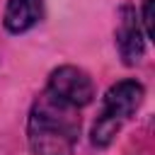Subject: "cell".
Masks as SVG:
<instances>
[{"instance_id":"cell-1","label":"cell","mask_w":155,"mask_h":155,"mask_svg":"<svg viewBox=\"0 0 155 155\" xmlns=\"http://www.w3.org/2000/svg\"><path fill=\"white\" fill-rule=\"evenodd\" d=\"M80 133L78 109L61 102L51 92H44L29 114V143L39 155H61Z\"/></svg>"},{"instance_id":"cell-6","label":"cell","mask_w":155,"mask_h":155,"mask_svg":"<svg viewBox=\"0 0 155 155\" xmlns=\"http://www.w3.org/2000/svg\"><path fill=\"white\" fill-rule=\"evenodd\" d=\"M150 10H153V0H143V34L145 39L153 36V17H150Z\"/></svg>"},{"instance_id":"cell-3","label":"cell","mask_w":155,"mask_h":155,"mask_svg":"<svg viewBox=\"0 0 155 155\" xmlns=\"http://www.w3.org/2000/svg\"><path fill=\"white\" fill-rule=\"evenodd\" d=\"M46 92H51L53 97H58L61 102L80 109V107H87L94 97V85H92V78L82 70V68H75V65H61L51 73L48 78V87Z\"/></svg>"},{"instance_id":"cell-5","label":"cell","mask_w":155,"mask_h":155,"mask_svg":"<svg viewBox=\"0 0 155 155\" xmlns=\"http://www.w3.org/2000/svg\"><path fill=\"white\" fill-rule=\"evenodd\" d=\"M44 17V0H7L5 7V29L10 34L29 31Z\"/></svg>"},{"instance_id":"cell-4","label":"cell","mask_w":155,"mask_h":155,"mask_svg":"<svg viewBox=\"0 0 155 155\" xmlns=\"http://www.w3.org/2000/svg\"><path fill=\"white\" fill-rule=\"evenodd\" d=\"M116 46L126 65H136L145 51V34L140 29V19L133 5H124L116 24Z\"/></svg>"},{"instance_id":"cell-2","label":"cell","mask_w":155,"mask_h":155,"mask_svg":"<svg viewBox=\"0 0 155 155\" xmlns=\"http://www.w3.org/2000/svg\"><path fill=\"white\" fill-rule=\"evenodd\" d=\"M143 102V85L136 80H121L111 85L104 94L102 111L92 126V143L97 148H107L116 133L124 128V124L136 114V109Z\"/></svg>"}]
</instances>
